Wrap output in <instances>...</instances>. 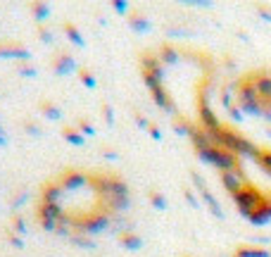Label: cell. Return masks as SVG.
<instances>
[{
	"instance_id": "obj_35",
	"label": "cell",
	"mask_w": 271,
	"mask_h": 257,
	"mask_svg": "<svg viewBox=\"0 0 271 257\" xmlns=\"http://www.w3.org/2000/svg\"><path fill=\"white\" fill-rule=\"evenodd\" d=\"M247 253H250V257H271V250L262 248V245H247Z\"/></svg>"
},
{
	"instance_id": "obj_13",
	"label": "cell",
	"mask_w": 271,
	"mask_h": 257,
	"mask_svg": "<svg viewBox=\"0 0 271 257\" xmlns=\"http://www.w3.org/2000/svg\"><path fill=\"white\" fill-rule=\"evenodd\" d=\"M188 138H190V143H193V148H195V152H203V150H207V148H212V146H214L212 136L207 134L200 124H190Z\"/></svg>"
},
{
	"instance_id": "obj_36",
	"label": "cell",
	"mask_w": 271,
	"mask_h": 257,
	"mask_svg": "<svg viewBox=\"0 0 271 257\" xmlns=\"http://www.w3.org/2000/svg\"><path fill=\"white\" fill-rule=\"evenodd\" d=\"M27 198H29V193H27V190H24V188H22V190H19V193H14L12 198H10V207H22Z\"/></svg>"
},
{
	"instance_id": "obj_43",
	"label": "cell",
	"mask_w": 271,
	"mask_h": 257,
	"mask_svg": "<svg viewBox=\"0 0 271 257\" xmlns=\"http://www.w3.org/2000/svg\"><path fill=\"white\" fill-rule=\"evenodd\" d=\"M7 146V131H5V126L0 124V148H5Z\"/></svg>"
},
{
	"instance_id": "obj_14",
	"label": "cell",
	"mask_w": 271,
	"mask_h": 257,
	"mask_svg": "<svg viewBox=\"0 0 271 257\" xmlns=\"http://www.w3.org/2000/svg\"><path fill=\"white\" fill-rule=\"evenodd\" d=\"M140 69H143V74H152V76H157V79L164 81V65L157 55H152V53L140 55Z\"/></svg>"
},
{
	"instance_id": "obj_6",
	"label": "cell",
	"mask_w": 271,
	"mask_h": 257,
	"mask_svg": "<svg viewBox=\"0 0 271 257\" xmlns=\"http://www.w3.org/2000/svg\"><path fill=\"white\" fill-rule=\"evenodd\" d=\"M190 181H193V186L198 188L200 198H203V203L209 207V212H212L214 217H219V219H224V210H221L219 200L214 198V193L209 190V186H207V181L203 179V174H198V172H190Z\"/></svg>"
},
{
	"instance_id": "obj_11",
	"label": "cell",
	"mask_w": 271,
	"mask_h": 257,
	"mask_svg": "<svg viewBox=\"0 0 271 257\" xmlns=\"http://www.w3.org/2000/svg\"><path fill=\"white\" fill-rule=\"evenodd\" d=\"M219 179H221V186L229 190L231 195H236L238 190L243 188L245 184H247V179H245L243 169H229V172H221L219 174Z\"/></svg>"
},
{
	"instance_id": "obj_8",
	"label": "cell",
	"mask_w": 271,
	"mask_h": 257,
	"mask_svg": "<svg viewBox=\"0 0 271 257\" xmlns=\"http://www.w3.org/2000/svg\"><path fill=\"white\" fill-rule=\"evenodd\" d=\"M50 69H53V72L57 74V76H69V74L79 72V65H76L74 55L69 53V50H57V53L53 55Z\"/></svg>"
},
{
	"instance_id": "obj_31",
	"label": "cell",
	"mask_w": 271,
	"mask_h": 257,
	"mask_svg": "<svg viewBox=\"0 0 271 257\" xmlns=\"http://www.w3.org/2000/svg\"><path fill=\"white\" fill-rule=\"evenodd\" d=\"M76 129H79V131H81V134L86 136V138H88V136H93V134H95V126H93V124H91V122H88L86 117H81V119L76 122Z\"/></svg>"
},
{
	"instance_id": "obj_10",
	"label": "cell",
	"mask_w": 271,
	"mask_h": 257,
	"mask_svg": "<svg viewBox=\"0 0 271 257\" xmlns=\"http://www.w3.org/2000/svg\"><path fill=\"white\" fill-rule=\"evenodd\" d=\"M198 117H200V126H203L207 134H214L219 126H221L217 114L212 112L209 103H207V95H200V100H198Z\"/></svg>"
},
{
	"instance_id": "obj_34",
	"label": "cell",
	"mask_w": 271,
	"mask_h": 257,
	"mask_svg": "<svg viewBox=\"0 0 271 257\" xmlns=\"http://www.w3.org/2000/svg\"><path fill=\"white\" fill-rule=\"evenodd\" d=\"M24 131H27L29 136H36V138L43 136V129L36 122H31V119H24Z\"/></svg>"
},
{
	"instance_id": "obj_7",
	"label": "cell",
	"mask_w": 271,
	"mask_h": 257,
	"mask_svg": "<svg viewBox=\"0 0 271 257\" xmlns=\"http://www.w3.org/2000/svg\"><path fill=\"white\" fill-rule=\"evenodd\" d=\"M57 184L62 186L65 193H76V190L86 188L88 184H91V174H86V172H79V169H67V172H62L60 179H57Z\"/></svg>"
},
{
	"instance_id": "obj_2",
	"label": "cell",
	"mask_w": 271,
	"mask_h": 257,
	"mask_svg": "<svg viewBox=\"0 0 271 257\" xmlns=\"http://www.w3.org/2000/svg\"><path fill=\"white\" fill-rule=\"evenodd\" d=\"M231 198H233V203L238 205V210H240V215H243L245 219L250 215H255L257 210H262V207L267 205V200H269V195L262 193L257 186H252L250 181H247L236 195H231Z\"/></svg>"
},
{
	"instance_id": "obj_46",
	"label": "cell",
	"mask_w": 271,
	"mask_h": 257,
	"mask_svg": "<svg viewBox=\"0 0 271 257\" xmlns=\"http://www.w3.org/2000/svg\"><path fill=\"white\" fill-rule=\"evenodd\" d=\"M267 134H269V138H271V126H267Z\"/></svg>"
},
{
	"instance_id": "obj_37",
	"label": "cell",
	"mask_w": 271,
	"mask_h": 257,
	"mask_svg": "<svg viewBox=\"0 0 271 257\" xmlns=\"http://www.w3.org/2000/svg\"><path fill=\"white\" fill-rule=\"evenodd\" d=\"M183 198H186V203L193 207V210H198L200 207V200L195 198V193H193V188H183Z\"/></svg>"
},
{
	"instance_id": "obj_9",
	"label": "cell",
	"mask_w": 271,
	"mask_h": 257,
	"mask_svg": "<svg viewBox=\"0 0 271 257\" xmlns=\"http://www.w3.org/2000/svg\"><path fill=\"white\" fill-rule=\"evenodd\" d=\"M0 60H19L22 65L31 60V50L17 41H0Z\"/></svg>"
},
{
	"instance_id": "obj_22",
	"label": "cell",
	"mask_w": 271,
	"mask_h": 257,
	"mask_svg": "<svg viewBox=\"0 0 271 257\" xmlns=\"http://www.w3.org/2000/svg\"><path fill=\"white\" fill-rule=\"evenodd\" d=\"M252 160L259 164V169H264V172L271 176V150L259 148V146H257V150L252 152Z\"/></svg>"
},
{
	"instance_id": "obj_1",
	"label": "cell",
	"mask_w": 271,
	"mask_h": 257,
	"mask_svg": "<svg viewBox=\"0 0 271 257\" xmlns=\"http://www.w3.org/2000/svg\"><path fill=\"white\" fill-rule=\"evenodd\" d=\"M209 136H212L214 146H221V148L231 150V152H236L238 157H243V155H250V157H252V152L257 150V146H255L247 136L238 134V131H233L231 126H224V124Z\"/></svg>"
},
{
	"instance_id": "obj_24",
	"label": "cell",
	"mask_w": 271,
	"mask_h": 257,
	"mask_svg": "<svg viewBox=\"0 0 271 257\" xmlns=\"http://www.w3.org/2000/svg\"><path fill=\"white\" fill-rule=\"evenodd\" d=\"M69 241H71L74 245H79V248H86V250H95V248H98V243H95L91 236L79 233V231H76V233H71V236H69Z\"/></svg>"
},
{
	"instance_id": "obj_26",
	"label": "cell",
	"mask_w": 271,
	"mask_h": 257,
	"mask_svg": "<svg viewBox=\"0 0 271 257\" xmlns=\"http://www.w3.org/2000/svg\"><path fill=\"white\" fill-rule=\"evenodd\" d=\"M171 126H174V131H176L178 136H188V131H190V122L186 117H181V114L171 117Z\"/></svg>"
},
{
	"instance_id": "obj_18",
	"label": "cell",
	"mask_w": 271,
	"mask_h": 257,
	"mask_svg": "<svg viewBox=\"0 0 271 257\" xmlns=\"http://www.w3.org/2000/svg\"><path fill=\"white\" fill-rule=\"evenodd\" d=\"M62 31H65V36H67L76 48H86V38H83V34L79 31V27H74L71 22H62Z\"/></svg>"
},
{
	"instance_id": "obj_15",
	"label": "cell",
	"mask_w": 271,
	"mask_h": 257,
	"mask_svg": "<svg viewBox=\"0 0 271 257\" xmlns=\"http://www.w3.org/2000/svg\"><path fill=\"white\" fill-rule=\"evenodd\" d=\"M62 198H65V190H62V186L57 181H48L41 188V203H45V205L62 207Z\"/></svg>"
},
{
	"instance_id": "obj_27",
	"label": "cell",
	"mask_w": 271,
	"mask_h": 257,
	"mask_svg": "<svg viewBox=\"0 0 271 257\" xmlns=\"http://www.w3.org/2000/svg\"><path fill=\"white\" fill-rule=\"evenodd\" d=\"M36 36L41 38V43H53L55 41L53 29L48 27V24H36Z\"/></svg>"
},
{
	"instance_id": "obj_42",
	"label": "cell",
	"mask_w": 271,
	"mask_h": 257,
	"mask_svg": "<svg viewBox=\"0 0 271 257\" xmlns=\"http://www.w3.org/2000/svg\"><path fill=\"white\" fill-rule=\"evenodd\" d=\"M231 257H250V253H247V245H238L236 250H233V255Z\"/></svg>"
},
{
	"instance_id": "obj_30",
	"label": "cell",
	"mask_w": 271,
	"mask_h": 257,
	"mask_svg": "<svg viewBox=\"0 0 271 257\" xmlns=\"http://www.w3.org/2000/svg\"><path fill=\"white\" fill-rule=\"evenodd\" d=\"M10 231L19 233V236H22V233H27V219L19 215V212H14V215H12V229H10Z\"/></svg>"
},
{
	"instance_id": "obj_45",
	"label": "cell",
	"mask_w": 271,
	"mask_h": 257,
	"mask_svg": "<svg viewBox=\"0 0 271 257\" xmlns=\"http://www.w3.org/2000/svg\"><path fill=\"white\" fill-rule=\"evenodd\" d=\"M102 152H105V157H107V160H117V157H119V155H117V150H109V148H105V150H102Z\"/></svg>"
},
{
	"instance_id": "obj_17",
	"label": "cell",
	"mask_w": 271,
	"mask_h": 257,
	"mask_svg": "<svg viewBox=\"0 0 271 257\" xmlns=\"http://www.w3.org/2000/svg\"><path fill=\"white\" fill-rule=\"evenodd\" d=\"M119 245H122L124 250H131V253H138L143 245H145V241L136 233V231H131V229H124V231H119Z\"/></svg>"
},
{
	"instance_id": "obj_12",
	"label": "cell",
	"mask_w": 271,
	"mask_h": 257,
	"mask_svg": "<svg viewBox=\"0 0 271 257\" xmlns=\"http://www.w3.org/2000/svg\"><path fill=\"white\" fill-rule=\"evenodd\" d=\"M150 95H152V100H155V105L160 110H164V112H169V114H174L176 117V103H174V98H171V93L162 86H155V88H150Z\"/></svg>"
},
{
	"instance_id": "obj_29",
	"label": "cell",
	"mask_w": 271,
	"mask_h": 257,
	"mask_svg": "<svg viewBox=\"0 0 271 257\" xmlns=\"http://www.w3.org/2000/svg\"><path fill=\"white\" fill-rule=\"evenodd\" d=\"M17 74L24 76V79H34V76L38 74V69L34 67L31 62H22V65H17Z\"/></svg>"
},
{
	"instance_id": "obj_38",
	"label": "cell",
	"mask_w": 271,
	"mask_h": 257,
	"mask_svg": "<svg viewBox=\"0 0 271 257\" xmlns=\"http://www.w3.org/2000/svg\"><path fill=\"white\" fill-rule=\"evenodd\" d=\"M226 110H229L231 119H236V122H243V110L238 108V105H233V103H226Z\"/></svg>"
},
{
	"instance_id": "obj_33",
	"label": "cell",
	"mask_w": 271,
	"mask_h": 257,
	"mask_svg": "<svg viewBox=\"0 0 271 257\" xmlns=\"http://www.w3.org/2000/svg\"><path fill=\"white\" fill-rule=\"evenodd\" d=\"M112 7L117 14H129L131 12V2L129 0H112Z\"/></svg>"
},
{
	"instance_id": "obj_32",
	"label": "cell",
	"mask_w": 271,
	"mask_h": 257,
	"mask_svg": "<svg viewBox=\"0 0 271 257\" xmlns=\"http://www.w3.org/2000/svg\"><path fill=\"white\" fill-rule=\"evenodd\" d=\"M5 238H7V243L17 248V250H22L24 248V241H22V236L19 233H14V231H5Z\"/></svg>"
},
{
	"instance_id": "obj_5",
	"label": "cell",
	"mask_w": 271,
	"mask_h": 257,
	"mask_svg": "<svg viewBox=\"0 0 271 257\" xmlns=\"http://www.w3.org/2000/svg\"><path fill=\"white\" fill-rule=\"evenodd\" d=\"M36 219H38V224H41L45 231L55 233L57 224L65 219V210H62V207H57V205L38 203V205H36Z\"/></svg>"
},
{
	"instance_id": "obj_25",
	"label": "cell",
	"mask_w": 271,
	"mask_h": 257,
	"mask_svg": "<svg viewBox=\"0 0 271 257\" xmlns=\"http://www.w3.org/2000/svg\"><path fill=\"white\" fill-rule=\"evenodd\" d=\"M41 112L43 117H48V119H62V110L57 108L55 103H50V100H41Z\"/></svg>"
},
{
	"instance_id": "obj_21",
	"label": "cell",
	"mask_w": 271,
	"mask_h": 257,
	"mask_svg": "<svg viewBox=\"0 0 271 257\" xmlns=\"http://www.w3.org/2000/svg\"><path fill=\"white\" fill-rule=\"evenodd\" d=\"M148 200H150V205H152L157 212H167V210H169V200H167V195H164L162 190L150 188L148 190Z\"/></svg>"
},
{
	"instance_id": "obj_44",
	"label": "cell",
	"mask_w": 271,
	"mask_h": 257,
	"mask_svg": "<svg viewBox=\"0 0 271 257\" xmlns=\"http://www.w3.org/2000/svg\"><path fill=\"white\" fill-rule=\"evenodd\" d=\"M257 12L262 14V17H267V19H269V22H271V10H269V7H264V5H259V7H257Z\"/></svg>"
},
{
	"instance_id": "obj_23",
	"label": "cell",
	"mask_w": 271,
	"mask_h": 257,
	"mask_svg": "<svg viewBox=\"0 0 271 257\" xmlns=\"http://www.w3.org/2000/svg\"><path fill=\"white\" fill-rule=\"evenodd\" d=\"M157 57L162 60V65H176V62H178V53H176V48H174V45H169V43H164L162 48H160Z\"/></svg>"
},
{
	"instance_id": "obj_39",
	"label": "cell",
	"mask_w": 271,
	"mask_h": 257,
	"mask_svg": "<svg viewBox=\"0 0 271 257\" xmlns=\"http://www.w3.org/2000/svg\"><path fill=\"white\" fill-rule=\"evenodd\" d=\"M134 119H136V124H138L140 129H145V131H148L150 119H148V117H145V114H143V112H140V110H134Z\"/></svg>"
},
{
	"instance_id": "obj_28",
	"label": "cell",
	"mask_w": 271,
	"mask_h": 257,
	"mask_svg": "<svg viewBox=\"0 0 271 257\" xmlns=\"http://www.w3.org/2000/svg\"><path fill=\"white\" fill-rule=\"evenodd\" d=\"M79 79H81V83L86 86V88H95V86H98L95 74L91 72V69H86V67H79Z\"/></svg>"
},
{
	"instance_id": "obj_20",
	"label": "cell",
	"mask_w": 271,
	"mask_h": 257,
	"mask_svg": "<svg viewBox=\"0 0 271 257\" xmlns=\"http://www.w3.org/2000/svg\"><path fill=\"white\" fill-rule=\"evenodd\" d=\"M62 138H65L67 143H71V146H76V148L86 146V136H83L76 126H62Z\"/></svg>"
},
{
	"instance_id": "obj_41",
	"label": "cell",
	"mask_w": 271,
	"mask_h": 257,
	"mask_svg": "<svg viewBox=\"0 0 271 257\" xmlns=\"http://www.w3.org/2000/svg\"><path fill=\"white\" fill-rule=\"evenodd\" d=\"M148 134L155 138V141H162V129H160V124L157 122H150L148 126Z\"/></svg>"
},
{
	"instance_id": "obj_47",
	"label": "cell",
	"mask_w": 271,
	"mask_h": 257,
	"mask_svg": "<svg viewBox=\"0 0 271 257\" xmlns=\"http://www.w3.org/2000/svg\"><path fill=\"white\" fill-rule=\"evenodd\" d=\"M188 257H190V255H188Z\"/></svg>"
},
{
	"instance_id": "obj_3",
	"label": "cell",
	"mask_w": 271,
	"mask_h": 257,
	"mask_svg": "<svg viewBox=\"0 0 271 257\" xmlns=\"http://www.w3.org/2000/svg\"><path fill=\"white\" fill-rule=\"evenodd\" d=\"M198 157H200L203 162L212 164V167H217L219 172L240 169V157H238L236 152H231V150L221 148V146H212V148L203 150V152H198Z\"/></svg>"
},
{
	"instance_id": "obj_4",
	"label": "cell",
	"mask_w": 271,
	"mask_h": 257,
	"mask_svg": "<svg viewBox=\"0 0 271 257\" xmlns=\"http://www.w3.org/2000/svg\"><path fill=\"white\" fill-rule=\"evenodd\" d=\"M71 224H74V229H79V233H86V236L93 238L95 233H102V231H107L112 226V215H107L100 207L95 212H88L81 219H71Z\"/></svg>"
},
{
	"instance_id": "obj_19",
	"label": "cell",
	"mask_w": 271,
	"mask_h": 257,
	"mask_svg": "<svg viewBox=\"0 0 271 257\" xmlns=\"http://www.w3.org/2000/svg\"><path fill=\"white\" fill-rule=\"evenodd\" d=\"M29 12L34 14V19H36L38 24H43V22L53 14V7H50L48 2H29Z\"/></svg>"
},
{
	"instance_id": "obj_16",
	"label": "cell",
	"mask_w": 271,
	"mask_h": 257,
	"mask_svg": "<svg viewBox=\"0 0 271 257\" xmlns=\"http://www.w3.org/2000/svg\"><path fill=\"white\" fill-rule=\"evenodd\" d=\"M129 27L134 29L136 34H148L152 29V22H150V17L143 10H131L129 12Z\"/></svg>"
},
{
	"instance_id": "obj_40",
	"label": "cell",
	"mask_w": 271,
	"mask_h": 257,
	"mask_svg": "<svg viewBox=\"0 0 271 257\" xmlns=\"http://www.w3.org/2000/svg\"><path fill=\"white\" fill-rule=\"evenodd\" d=\"M102 117H105L107 124H114V108L109 103H102Z\"/></svg>"
}]
</instances>
